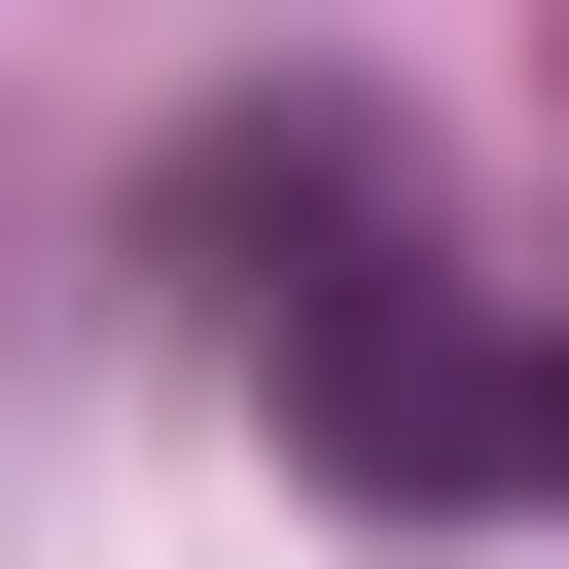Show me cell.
<instances>
[{"label": "cell", "instance_id": "1", "mask_svg": "<svg viewBox=\"0 0 569 569\" xmlns=\"http://www.w3.org/2000/svg\"><path fill=\"white\" fill-rule=\"evenodd\" d=\"M249 320L356 498H569V320H462V284H249Z\"/></svg>", "mask_w": 569, "mask_h": 569}]
</instances>
